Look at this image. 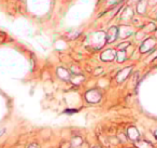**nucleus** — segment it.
Listing matches in <instances>:
<instances>
[{
  "instance_id": "3",
  "label": "nucleus",
  "mask_w": 157,
  "mask_h": 148,
  "mask_svg": "<svg viewBox=\"0 0 157 148\" xmlns=\"http://www.w3.org/2000/svg\"><path fill=\"white\" fill-rule=\"evenodd\" d=\"M118 29L116 27H111L110 30H109L108 35H107V41L109 42V43H111V42H113L114 40L117 38L118 36Z\"/></svg>"
},
{
  "instance_id": "7",
  "label": "nucleus",
  "mask_w": 157,
  "mask_h": 148,
  "mask_svg": "<svg viewBox=\"0 0 157 148\" xmlns=\"http://www.w3.org/2000/svg\"><path fill=\"white\" fill-rule=\"evenodd\" d=\"M135 145L137 148H153V146L146 141H136Z\"/></svg>"
},
{
  "instance_id": "11",
  "label": "nucleus",
  "mask_w": 157,
  "mask_h": 148,
  "mask_svg": "<svg viewBox=\"0 0 157 148\" xmlns=\"http://www.w3.org/2000/svg\"><path fill=\"white\" fill-rule=\"evenodd\" d=\"M28 148H40V146L38 145L37 143H32V144H30V145L28 146Z\"/></svg>"
},
{
  "instance_id": "15",
  "label": "nucleus",
  "mask_w": 157,
  "mask_h": 148,
  "mask_svg": "<svg viewBox=\"0 0 157 148\" xmlns=\"http://www.w3.org/2000/svg\"><path fill=\"white\" fill-rule=\"evenodd\" d=\"M93 148H100V147H98V146H95V147H93Z\"/></svg>"
},
{
  "instance_id": "13",
  "label": "nucleus",
  "mask_w": 157,
  "mask_h": 148,
  "mask_svg": "<svg viewBox=\"0 0 157 148\" xmlns=\"http://www.w3.org/2000/svg\"><path fill=\"white\" fill-rule=\"evenodd\" d=\"M76 110H66V113H69V114H71V113H75Z\"/></svg>"
},
{
  "instance_id": "12",
  "label": "nucleus",
  "mask_w": 157,
  "mask_h": 148,
  "mask_svg": "<svg viewBox=\"0 0 157 148\" xmlns=\"http://www.w3.org/2000/svg\"><path fill=\"white\" fill-rule=\"evenodd\" d=\"M149 2H151V5H155L157 2V0H149Z\"/></svg>"
},
{
  "instance_id": "8",
  "label": "nucleus",
  "mask_w": 157,
  "mask_h": 148,
  "mask_svg": "<svg viewBox=\"0 0 157 148\" xmlns=\"http://www.w3.org/2000/svg\"><path fill=\"white\" fill-rule=\"evenodd\" d=\"M145 5H146V0H142L139 5H138V12L139 13H144L145 12Z\"/></svg>"
},
{
  "instance_id": "4",
  "label": "nucleus",
  "mask_w": 157,
  "mask_h": 148,
  "mask_svg": "<svg viewBox=\"0 0 157 148\" xmlns=\"http://www.w3.org/2000/svg\"><path fill=\"white\" fill-rule=\"evenodd\" d=\"M115 57V52L114 50H107L106 52H103L102 55H101V59L102 61H112L113 59Z\"/></svg>"
},
{
  "instance_id": "5",
  "label": "nucleus",
  "mask_w": 157,
  "mask_h": 148,
  "mask_svg": "<svg viewBox=\"0 0 157 148\" xmlns=\"http://www.w3.org/2000/svg\"><path fill=\"white\" fill-rule=\"evenodd\" d=\"M130 70H131V67H127V68H125L124 70L120 72V74L117 75V81H118V82L124 81V80H125L126 78H127L128 75H129Z\"/></svg>"
},
{
  "instance_id": "2",
  "label": "nucleus",
  "mask_w": 157,
  "mask_h": 148,
  "mask_svg": "<svg viewBox=\"0 0 157 148\" xmlns=\"http://www.w3.org/2000/svg\"><path fill=\"white\" fill-rule=\"evenodd\" d=\"M154 47H155V40L153 39V38H149V39H146L142 43V45L140 47V51L142 52V53H144V52L152 50Z\"/></svg>"
},
{
  "instance_id": "10",
  "label": "nucleus",
  "mask_w": 157,
  "mask_h": 148,
  "mask_svg": "<svg viewBox=\"0 0 157 148\" xmlns=\"http://www.w3.org/2000/svg\"><path fill=\"white\" fill-rule=\"evenodd\" d=\"M70 147V144L68 143V142H62V144H60V148H69Z\"/></svg>"
},
{
  "instance_id": "14",
  "label": "nucleus",
  "mask_w": 157,
  "mask_h": 148,
  "mask_svg": "<svg viewBox=\"0 0 157 148\" xmlns=\"http://www.w3.org/2000/svg\"><path fill=\"white\" fill-rule=\"evenodd\" d=\"M3 132H5V130H2V131H0V135H2Z\"/></svg>"
},
{
  "instance_id": "1",
  "label": "nucleus",
  "mask_w": 157,
  "mask_h": 148,
  "mask_svg": "<svg viewBox=\"0 0 157 148\" xmlns=\"http://www.w3.org/2000/svg\"><path fill=\"white\" fill-rule=\"evenodd\" d=\"M85 97L91 103H97V102L100 101L101 94L98 90H91V91H88L85 94Z\"/></svg>"
},
{
  "instance_id": "9",
  "label": "nucleus",
  "mask_w": 157,
  "mask_h": 148,
  "mask_svg": "<svg viewBox=\"0 0 157 148\" xmlns=\"http://www.w3.org/2000/svg\"><path fill=\"white\" fill-rule=\"evenodd\" d=\"M125 52L124 51H120L117 53V59H118V62H123L124 59H125Z\"/></svg>"
},
{
  "instance_id": "6",
  "label": "nucleus",
  "mask_w": 157,
  "mask_h": 148,
  "mask_svg": "<svg viewBox=\"0 0 157 148\" xmlns=\"http://www.w3.org/2000/svg\"><path fill=\"white\" fill-rule=\"evenodd\" d=\"M128 137L131 140V141H137L138 137H139V132L136 128H129L128 129Z\"/></svg>"
}]
</instances>
